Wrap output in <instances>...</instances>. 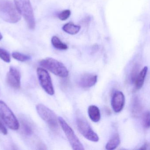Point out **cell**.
<instances>
[{
    "label": "cell",
    "mask_w": 150,
    "mask_h": 150,
    "mask_svg": "<svg viewBox=\"0 0 150 150\" xmlns=\"http://www.w3.org/2000/svg\"><path fill=\"white\" fill-rule=\"evenodd\" d=\"M0 58L6 63L11 61L10 55L5 49L0 48Z\"/></svg>",
    "instance_id": "19"
},
{
    "label": "cell",
    "mask_w": 150,
    "mask_h": 150,
    "mask_svg": "<svg viewBox=\"0 0 150 150\" xmlns=\"http://www.w3.org/2000/svg\"><path fill=\"white\" fill-rule=\"evenodd\" d=\"M12 56L14 59L20 62H25L30 59V56L18 52L12 53Z\"/></svg>",
    "instance_id": "18"
},
{
    "label": "cell",
    "mask_w": 150,
    "mask_h": 150,
    "mask_svg": "<svg viewBox=\"0 0 150 150\" xmlns=\"http://www.w3.org/2000/svg\"><path fill=\"white\" fill-rule=\"evenodd\" d=\"M71 14L70 10L67 9L63 11L58 15V17L62 21L67 20L70 17Z\"/></svg>",
    "instance_id": "21"
},
{
    "label": "cell",
    "mask_w": 150,
    "mask_h": 150,
    "mask_svg": "<svg viewBox=\"0 0 150 150\" xmlns=\"http://www.w3.org/2000/svg\"><path fill=\"white\" fill-rule=\"evenodd\" d=\"M81 29L80 26L77 25L72 23H67L63 26L62 30L67 33L71 35H75L78 33Z\"/></svg>",
    "instance_id": "15"
},
{
    "label": "cell",
    "mask_w": 150,
    "mask_h": 150,
    "mask_svg": "<svg viewBox=\"0 0 150 150\" xmlns=\"http://www.w3.org/2000/svg\"><path fill=\"white\" fill-rule=\"evenodd\" d=\"M59 123L62 130L66 134L72 149L74 150H83L85 149L82 144L75 134L72 128L66 122L62 117H59Z\"/></svg>",
    "instance_id": "6"
},
{
    "label": "cell",
    "mask_w": 150,
    "mask_h": 150,
    "mask_svg": "<svg viewBox=\"0 0 150 150\" xmlns=\"http://www.w3.org/2000/svg\"><path fill=\"white\" fill-rule=\"evenodd\" d=\"M0 17L5 22L16 23L21 19V15L11 1L0 0Z\"/></svg>",
    "instance_id": "1"
},
{
    "label": "cell",
    "mask_w": 150,
    "mask_h": 150,
    "mask_svg": "<svg viewBox=\"0 0 150 150\" xmlns=\"http://www.w3.org/2000/svg\"><path fill=\"white\" fill-rule=\"evenodd\" d=\"M53 46L56 49L59 50H65L68 48V46L67 44L63 43L58 37L54 36L51 40Z\"/></svg>",
    "instance_id": "17"
},
{
    "label": "cell",
    "mask_w": 150,
    "mask_h": 150,
    "mask_svg": "<svg viewBox=\"0 0 150 150\" xmlns=\"http://www.w3.org/2000/svg\"><path fill=\"white\" fill-rule=\"evenodd\" d=\"M143 124L146 128L150 127V112H146L144 114L143 117Z\"/></svg>",
    "instance_id": "20"
},
{
    "label": "cell",
    "mask_w": 150,
    "mask_h": 150,
    "mask_svg": "<svg viewBox=\"0 0 150 150\" xmlns=\"http://www.w3.org/2000/svg\"><path fill=\"white\" fill-rule=\"evenodd\" d=\"M76 123L80 134L87 140L97 142L99 140L97 134L93 130L86 119L82 116H78L76 119Z\"/></svg>",
    "instance_id": "7"
},
{
    "label": "cell",
    "mask_w": 150,
    "mask_h": 150,
    "mask_svg": "<svg viewBox=\"0 0 150 150\" xmlns=\"http://www.w3.org/2000/svg\"><path fill=\"white\" fill-rule=\"evenodd\" d=\"M0 117L11 129L16 130L19 128V122L15 114L7 105L1 100H0Z\"/></svg>",
    "instance_id": "5"
},
{
    "label": "cell",
    "mask_w": 150,
    "mask_h": 150,
    "mask_svg": "<svg viewBox=\"0 0 150 150\" xmlns=\"http://www.w3.org/2000/svg\"><path fill=\"white\" fill-rule=\"evenodd\" d=\"M21 76L18 70L15 67L10 68L7 75V82L8 84L13 89L18 90L21 86Z\"/></svg>",
    "instance_id": "9"
},
{
    "label": "cell",
    "mask_w": 150,
    "mask_h": 150,
    "mask_svg": "<svg viewBox=\"0 0 150 150\" xmlns=\"http://www.w3.org/2000/svg\"><path fill=\"white\" fill-rule=\"evenodd\" d=\"M14 2L18 12L25 19L29 29L34 30L36 22L30 0H14Z\"/></svg>",
    "instance_id": "2"
},
{
    "label": "cell",
    "mask_w": 150,
    "mask_h": 150,
    "mask_svg": "<svg viewBox=\"0 0 150 150\" xmlns=\"http://www.w3.org/2000/svg\"><path fill=\"white\" fill-rule=\"evenodd\" d=\"M125 96L122 92L116 91L113 95L111 105L113 110L115 112H120L125 105Z\"/></svg>",
    "instance_id": "10"
},
{
    "label": "cell",
    "mask_w": 150,
    "mask_h": 150,
    "mask_svg": "<svg viewBox=\"0 0 150 150\" xmlns=\"http://www.w3.org/2000/svg\"><path fill=\"white\" fill-rule=\"evenodd\" d=\"M37 72L40 83L43 90L49 95H53L54 88L49 73L45 68H38Z\"/></svg>",
    "instance_id": "8"
},
{
    "label": "cell",
    "mask_w": 150,
    "mask_h": 150,
    "mask_svg": "<svg viewBox=\"0 0 150 150\" xmlns=\"http://www.w3.org/2000/svg\"><path fill=\"white\" fill-rule=\"evenodd\" d=\"M2 34H1V33H0V41H1V40L2 39Z\"/></svg>",
    "instance_id": "24"
},
{
    "label": "cell",
    "mask_w": 150,
    "mask_h": 150,
    "mask_svg": "<svg viewBox=\"0 0 150 150\" xmlns=\"http://www.w3.org/2000/svg\"><path fill=\"white\" fill-rule=\"evenodd\" d=\"M148 70V67H144L137 76L134 82L136 88L137 90L141 89L143 85Z\"/></svg>",
    "instance_id": "13"
},
{
    "label": "cell",
    "mask_w": 150,
    "mask_h": 150,
    "mask_svg": "<svg viewBox=\"0 0 150 150\" xmlns=\"http://www.w3.org/2000/svg\"><path fill=\"white\" fill-rule=\"evenodd\" d=\"M36 109L40 118L47 124L52 131L58 132L59 130V119L53 111L42 104H38Z\"/></svg>",
    "instance_id": "4"
},
{
    "label": "cell",
    "mask_w": 150,
    "mask_h": 150,
    "mask_svg": "<svg viewBox=\"0 0 150 150\" xmlns=\"http://www.w3.org/2000/svg\"><path fill=\"white\" fill-rule=\"evenodd\" d=\"M141 111V106L139 100L135 99L133 105V112L135 114H138Z\"/></svg>",
    "instance_id": "22"
},
{
    "label": "cell",
    "mask_w": 150,
    "mask_h": 150,
    "mask_svg": "<svg viewBox=\"0 0 150 150\" xmlns=\"http://www.w3.org/2000/svg\"><path fill=\"white\" fill-rule=\"evenodd\" d=\"M120 143V136L118 134H115L112 136L105 146V149L108 150H113L116 149Z\"/></svg>",
    "instance_id": "14"
},
{
    "label": "cell",
    "mask_w": 150,
    "mask_h": 150,
    "mask_svg": "<svg viewBox=\"0 0 150 150\" xmlns=\"http://www.w3.org/2000/svg\"><path fill=\"white\" fill-rule=\"evenodd\" d=\"M98 81L97 75L93 74H83L78 80L79 85L83 88L87 89L94 86Z\"/></svg>",
    "instance_id": "11"
},
{
    "label": "cell",
    "mask_w": 150,
    "mask_h": 150,
    "mask_svg": "<svg viewBox=\"0 0 150 150\" xmlns=\"http://www.w3.org/2000/svg\"><path fill=\"white\" fill-rule=\"evenodd\" d=\"M0 133L4 135L7 134L8 131L3 124L0 122Z\"/></svg>",
    "instance_id": "23"
},
{
    "label": "cell",
    "mask_w": 150,
    "mask_h": 150,
    "mask_svg": "<svg viewBox=\"0 0 150 150\" xmlns=\"http://www.w3.org/2000/svg\"><path fill=\"white\" fill-rule=\"evenodd\" d=\"M21 127L24 134L26 136H31L33 133V127L32 124L27 120L24 118L21 119Z\"/></svg>",
    "instance_id": "16"
},
{
    "label": "cell",
    "mask_w": 150,
    "mask_h": 150,
    "mask_svg": "<svg viewBox=\"0 0 150 150\" xmlns=\"http://www.w3.org/2000/svg\"><path fill=\"white\" fill-rule=\"evenodd\" d=\"M42 68L47 69L57 76L62 78L67 77L69 71L66 66L61 62L52 58H45L40 62Z\"/></svg>",
    "instance_id": "3"
},
{
    "label": "cell",
    "mask_w": 150,
    "mask_h": 150,
    "mask_svg": "<svg viewBox=\"0 0 150 150\" xmlns=\"http://www.w3.org/2000/svg\"><path fill=\"white\" fill-rule=\"evenodd\" d=\"M88 113L90 119L94 122H98L100 119V111L98 107L91 105L88 107Z\"/></svg>",
    "instance_id": "12"
}]
</instances>
